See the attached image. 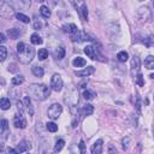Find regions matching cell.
<instances>
[{
    "mask_svg": "<svg viewBox=\"0 0 154 154\" xmlns=\"http://www.w3.org/2000/svg\"><path fill=\"white\" fill-rule=\"evenodd\" d=\"M144 66L148 70H154V55H148L144 59Z\"/></svg>",
    "mask_w": 154,
    "mask_h": 154,
    "instance_id": "2e32d148",
    "label": "cell"
},
{
    "mask_svg": "<svg viewBox=\"0 0 154 154\" xmlns=\"http://www.w3.org/2000/svg\"><path fill=\"white\" fill-rule=\"evenodd\" d=\"M84 53L90 58V59H93V60H99V61H106V59H105V57L100 53V51H99V48H96V47H94V46H87L85 48H84Z\"/></svg>",
    "mask_w": 154,
    "mask_h": 154,
    "instance_id": "7a4b0ae2",
    "label": "cell"
},
{
    "mask_svg": "<svg viewBox=\"0 0 154 154\" xmlns=\"http://www.w3.org/2000/svg\"><path fill=\"white\" fill-rule=\"evenodd\" d=\"M138 67H140V60H138V58L137 57H132V59H131V69L132 70H138Z\"/></svg>",
    "mask_w": 154,
    "mask_h": 154,
    "instance_id": "f1b7e54d",
    "label": "cell"
},
{
    "mask_svg": "<svg viewBox=\"0 0 154 154\" xmlns=\"http://www.w3.org/2000/svg\"><path fill=\"white\" fill-rule=\"evenodd\" d=\"M25 47H26V45H25L24 42H18V43H17V52H18V54L22 53V52L25 49Z\"/></svg>",
    "mask_w": 154,
    "mask_h": 154,
    "instance_id": "836d02e7",
    "label": "cell"
},
{
    "mask_svg": "<svg viewBox=\"0 0 154 154\" xmlns=\"http://www.w3.org/2000/svg\"><path fill=\"white\" fill-rule=\"evenodd\" d=\"M153 6H154V0H153Z\"/></svg>",
    "mask_w": 154,
    "mask_h": 154,
    "instance_id": "f6af8a7d",
    "label": "cell"
},
{
    "mask_svg": "<svg viewBox=\"0 0 154 154\" xmlns=\"http://www.w3.org/2000/svg\"><path fill=\"white\" fill-rule=\"evenodd\" d=\"M34 28H35L36 30L41 29V23H40V20H35V23H34Z\"/></svg>",
    "mask_w": 154,
    "mask_h": 154,
    "instance_id": "8d00e7d4",
    "label": "cell"
},
{
    "mask_svg": "<svg viewBox=\"0 0 154 154\" xmlns=\"http://www.w3.org/2000/svg\"><path fill=\"white\" fill-rule=\"evenodd\" d=\"M7 130H8V122L6 119H2L1 120V134L7 132Z\"/></svg>",
    "mask_w": 154,
    "mask_h": 154,
    "instance_id": "d6a6232c",
    "label": "cell"
},
{
    "mask_svg": "<svg viewBox=\"0 0 154 154\" xmlns=\"http://www.w3.org/2000/svg\"><path fill=\"white\" fill-rule=\"evenodd\" d=\"M85 64H87V61H85V59L82 58V57H77V58H75V59L72 60V65H73L75 67H83V66H85Z\"/></svg>",
    "mask_w": 154,
    "mask_h": 154,
    "instance_id": "9a60e30c",
    "label": "cell"
},
{
    "mask_svg": "<svg viewBox=\"0 0 154 154\" xmlns=\"http://www.w3.org/2000/svg\"><path fill=\"white\" fill-rule=\"evenodd\" d=\"M12 84L13 85H19V84H22L23 82H24V77L22 76V75H17V76H14L13 78H12Z\"/></svg>",
    "mask_w": 154,
    "mask_h": 154,
    "instance_id": "d4e9b609",
    "label": "cell"
},
{
    "mask_svg": "<svg viewBox=\"0 0 154 154\" xmlns=\"http://www.w3.org/2000/svg\"><path fill=\"white\" fill-rule=\"evenodd\" d=\"M64 55H65V49H64V47H58V48L54 51V58H55V59L60 60V59L64 58Z\"/></svg>",
    "mask_w": 154,
    "mask_h": 154,
    "instance_id": "ac0fdd59",
    "label": "cell"
},
{
    "mask_svg": "<svg viewBox=\"0 0 154 154\" xmlns=\"http://www.w3.org/2000/svg\"><path fill=\"white\" fill-rule=\"evenodd\" d=\"M108 152H109V153H116V152H117V149H116V148H113L112 146H109V148H108Z\"/></svg>",
    "mask_w": 154,
    "mask_h": 154,
    "instance_id": "ab89813d",
    "label": "cell"
},
{
    "mask_svg": "<svg viewBox=\"0 0 154 154\" xmlns=\"http://www.w3.org/2000/svg\"><path fill=\"white\" fill-rule=\"evenodd\" d=\"M0 107H1L2 109H8V108L11 107L10 100H8L7 97H2V99L0 100Z\"/></svg>",
    "mask_w": 154,
    "mask_h": 154,
    "instance_id": "603a6c76",
    "label": "cell"
},
{
    "mask_svg": "<svg viewBox=\"0 0 154 154\" xmlns=\"http://www.w3.org/2000/svg\"><path fill=\"white\" fill-rule=\"evenodd\" d=\"M94 96H96V94H95V91H93V90L87 89V90L83 91V97H84L85 100H91V99H94Z\"/></svg>",
    "mask_w": 154,
    "mask_h": 154,
    "instance_id": "484cf974",
    "label": "cell"
},
{
    "mask_svg": "<svg viewBox=\"0 0 154 154\" xmlns=\"http://www.w3.org/2000/svg\"><path fill=\"white\" fill-rule=\"evenodd\" d=\"M7 57V49L5 46H0V60L4 61Z\"/></svg>",
    "mask_w": 154,
    "mask_h": 154,
    "instance_id": "1f68e13d",
    "label": "cell"
},
{
    "mask_svg": "<svg viewBox=\"0 0 154 154\" xmlns=\"http://www.w3.org/2000/svg\"><path fill=\"white\" fill-rule=\"evenodd\" d=\"M34 54H35L34 48H32L31 46H26L25 49H24L22 53L18 54L19 61H20L22 64H25V65H26V64L31 63V60H32V58H34Z\"/></svg>",
    "mask_w": 154,
    "mask_h": 154,
    "instance_id": "3957f363",
    "label": "cell"
},
{
    "mask_svg": "<svg viewBox=\"0 0 154 154\" xmlns=\"http://www.w3.org/2000/svg\"><path fill=\"white\" fill-rule=\"evenodd\" d=\"M16 17H17V19H19V22H23V23H29L30 22V18L28 16L23 14V13H17Z\"/></svg>",
    "mask_w": 154,
    "mask_h": 154,
    "instance_id": "4dcf8cb0",
    "label": "cell"
},
{
    "mask_svg": "<svg viewBox=\"0 0 154 154\" xmlns=\"http://www.w3.org/2000/svg\"><path fill=\"white\" fill-rule=\"evenodd\" d=\"M20 1H22V4H24L25 7H29L30 6V0H20Z\"/></svg>",
    "mask_w": 154,
    "mask_h": 154,
    "instance_id": "74e56055",
    "label": "cell"
},
{
    "mask_svg": "<svg viewBox=\"0 0 154 154\" xmlns=\"http://www.w3.org/2000/svg\"><path fill=\"white\" fill-rule=\"evenodd\" d=\"M93 111H94V108H93V106L89 105V103L84 105V106H83V109H82V112H83L84 116H90V114L93 113Z\"/></svg>",
    "mask_w": 154,
    "mask_h": 154,
    "instance_id": "83f0119b",
    "label": "cell"
},
{
    "mask_svg": "<svg viewBox=\"0 0 154 154\" xmlns=\"http://www.w3.org/2000/svg\"><path fill=\"white\" fill-rule=\"evenodd\" d=\"M79 148H81V152L83 153V152H84V143H83V141L79 142Z\"/></svg>",
    "mask_w": 154,
    "mask_h": 154,
    "instance_id": "f35d334b",
    "label": "cell"
},
{
    "mask_svg": "<svg viewBox=\"0 0 154 154\" xmlns=\"http://www.w3.org/2000/svg\"><path fill=\"white\" fill-rule=\"evenodd\" d=\"M2 1H7V2H8V1H11V0H2Z\"/></svg>",
    "mask_w": 154,
    "mask_h": 154,
    "instance_id": "ee69618b",
    "label": "cell"
},
{
    "mask_svg": "<svg viewBox=\"0 0 154 154\" xmlns=\"http://www.w3.org/2000/svg\"><path fill=\"white\" fill-rule=\"evenodd\" d=\"M31 72H32L36 77H42V76H43V73H45L43 69H42L41 66H37V65H34V66L31 67Z\"/></svg>",
    "mask_w": 154,
    "mask_h": 154,
    "instance_id": "e0dca14e",
    "label": "cell"
},
{
    "mask_svg": "<svg viewBox=\"0 0 154 154\" xmlns=\"http://www.w3.org/2000/svg\"><path fill=\"white\" fill-rule=\"evenodd\" d=\"M128 58H129V54H128V52H125V51H120V52L117 54V59H118V61H120V63H125V61L128 60Z\"/></svg>",
    "mask_w": 154,
    "mask_h": 154,
    "instance_id": "ffe728a7",
    "label": "cell"
},
{
    "mask_svg": "<svg viewBox=\"0 0 154 154\" xmlns=\"http://www.w3.org/2000/svg\"><path fill=\"white\" fill-rule=\"evenodd\" d=\"M8 36H10V38H12V40H16L19 35H20V32H19V30H17L16 28H12V29H8Z\"/></svg>",
    "mask_w": 154,
    "mask_h": 154,
    "instance_id": "7402d4cb",
    "label": "cell"
},
{
    "mask_svg": "<svg viewBox=\"0 0 154 154\" xmlns=\"http://www.w3.org/2000/svg\"><path fill=\"white\" fill-rule=\"evenodd\" d=\"M64 144H65V142H64V140H61V138H59L57 142H55V146H54V148H53V150L55 152V153H58V152H60L61 149H63V147H64Z\"/></svg>",
    "mask_w": 154,
    "mask_h": 154,
    "instance_id": "4316f807",
    "label": "cell"
},
{
    "mask_svg": "<svg viewBox=\"0 0 154 154\" xmlns=\"http://www.w3.org/2000/svg\"><path fill=\"white\" fill-rule=\"evenodd\" d=\"M30 93L40 101H43L46 100L48 96H49V88L46 85V84H42V83H32L30 87Z\"/></svg>",
    "mask_w": 154,
    "mask_h": 154,
    "instance_id": "6da1fadb",
    "label": "cell"
},
{
    "mask_svg": "<svg viewBox=\"0 0 154 154\" xmlns=\"http://www.w3.org/2000/svg\"><path fill=\"white\" fill-rule=\"evenodd\" d=\"M7 153H17V150L13 148H7Z\"/></svg>",
    "mask_w": 154,
    "mask_h": 154,
    "instance_id": "b9f144b4",
    "label": "cell"
},
{
    "mask_svg": "<svg viewBox=\"0 0 154 154\" xmlns=\"http://www.w3.org/2000/svg\"><path fill=\"white\" fill-rule=\"evenodd\" d=\"M61 112H63V107H61V105L60 103H52L51 106H49V108H48V117L51 118V119H58L59 117H60V114H61Z\"/></svg>",
    "mask_w": 154,
    "mask_h": 154,
    "instance_id": "5b68a950",
    "label": "cell"
},
{
    "mask_svg": "<svg viewBox=\"0 0 154 154\" xmlns=\"http://www.w3.org/2000/svg\"><path fill=\"white\" fill-rule=\"evenodd\" d=\"M40 13H41V16L43 18H49L51 17V11H49V8L47 6H41L40 7Z\"/></svg>",
    "mask_w": 154,
    "mask_h": 154,
    "instance_id": "44dd1931",
    "label": "cell"
},
{
    "mask_svg": "<svg viewBox=\"0 0 154 154\" xmlns=\"http://www.w3.org/2000/svg\"><path fill=\"white\" fill-rule=\"evenodd\" d=\"M30 148H31L30 142L26 140H23L18 143V146L16 147V150H17V153H24V152H28Z\"/></svg>",
    "mask_w": 154,
    "mask_h": 154,
    "instance_id": "9c48e42d",
    "label": "cell"
},
{
    "mask_svg": "<svg viewBox=\"0 0 154 154\" xmlns=\"http://www.w3.org/2000/svg\"><path fill=\"white\" fill-rule=\"evenodd\" d=\"M36 1H37V2H43L45 0H36Z\"/></svg>",
    "mask_w": 154,
    "mask_h": 154,
    "instance_id": "7bdbcfd3",
    "label": "cell"
},
{
    "mask_svg": "<svg viewBox=\"0 0 154 154\" xmlns=\"http://www.w3.org/2000/svg\"><path fill=\"white\" fill-rule=\"evenodd\" d=\"M51 88L54 91H60L63 89V79L60 77V75L54 73L51 78Z\"/></svg>",
    "mask_w": 154,
    "mask_h": 154,
    "instance_id": "52a82bcc",
    "label": "cell"
},
{
    "mask_svg": "<svg viewBox=\"0 0 154 154\" xmlns=\"http://www.w3.org/2000/svg\"><path fill=\"white\" fill-rule=\"evenodd\" d=\"M79 13L83 20H88V7L84 4L83 0H81V5H79Z\"/></svg>",
    "mask_w": 154,
    "mask_h": 154,
    "instance_id": "4fadbf2b",
    "label": "cell"
},
{
    "mask_svg": "<svg viewBox=\"0 0 154 154\" xmlns=\"http://www.w3.org/2000/svg\"><path fill=\"white\" fill-rule=\"evenodd\" d=\"M94 72H95L94 66H88V67H85V69H83L81 71H76V75L79 76V77H87V76H89V75H91Z\"/></svg>",
    "mask_w": 154,
    "mask_h": 154,
    "instance_id": "8fae6325",
    "label": "cell"
},
{
    "mask_svg": "<svg viewBox=\"0 0 154 154\" xmlns=\"http://www.w3.org/2000/svg\"><path fill=\"white\" fill-rule=\"evenodd\" d=\"M0 37H1V38H0V40H1V42L4 43V42H5V40H6V38H5V34H4V32H1V34H0Z\"/></svg>",
    "mask_w": 154,
    "mask_h": 154,
    "instance_id": "60d3db41",
    "label": "cell"
},
{
    "mask_svg": "<svg viewBox=\"0 0 154 154\" xmlns=\"http://www.w3.org/2000/svg\"><path fill=\"white\" fill-rule=\"evenodd\" d=\"M128 143H129V138L128 137L122 140V147H123V149H126L128 148Z\"/></svg>",
    "mask_w": 154,
    "mask_h": 154,
    "instance_id": "d590c367",
    "label": "cell"
},
{
    "mask_svg": "<svg viewBox=\"0 0 154 154\" xmlns=\"http://www.w3.org/2000/svg\"><path fill=\"white\" fill-rule=\"evenodd\" d=\"M46 128H47V130L51 131V132H55V131L58 130V125H57L55 123H53V122L47 123V124H46Z\"/></svg>",
    "mask_w": 154,
    "mask_h": 154,
    "instance_id": "f546056e",
    "label": "cell"
},
{
    "mask_svg": "<svg viewBox=\"0 0 154 154\" xmlns=\"http://www.w3.org/2000/svg\"><path fill=\"white\" fill-rule=\"evenodd\" d=\"M136 83H137L140 87H143L144 82H143V77H142V75H141V73H138V75H137V77H136Z\"/></svg>",
    "mask_w": 154,
    "mask_h": 154,
    "instance_id": "e575fe53",
    "label": "cell"
},
{
    "mask_svg": "<svg viewBox=\"0 0 154 154\" xmlns=\"http://www.w3.org/2000/svg\"><path fill=\"white\" fill-rule=\"evenodd\" d=\"M63 29H64V31L65 32H67L70 36L71 35H73V34H76L77 31H78V28L76 26V24H65L64 26H63Z\"/></svg>",
    "mask_w": 154,
    "mask_h": 154,
    "instance_id": "5bb4252c",
    "label": "cell"
},
{
    "mask_svg": "<svg viewBox=\"0 0 154 154\" xmlns=\"http://www.w3.org/2000/svg\"><path fill=\"white\" fill-rule=\"evenodd\" d=\"M102 143H103V141H102L101 138L97 140V141H95L94 144H93L91 148H90V152H91L93 154H101V153H102Z\"/></svg>",
    "mask_w": 154,
    "mask_h": 154,
    "instance_id": "30bf717a",
    "label": "cell"
},
{
    "mask_svg": "<svg viewBox=\"0 0 154 154\" xmlns=\"http://www.w3.org/2000/svg\"><path fill=\"white\" fill-rule=\"evenodd\" d=\"M13 125L17 128V129H24L25 126H26V120L24 119V117H23V114H17V116H14V118H13Z\"/></svg>",
    "mask_w": 154,
    "mask_h": 154,
    "instance_id": "ba28073f",
    "label": "cell"
},
{
    "mask_svg": "<svg viewBox=\"0 0 154 154\" xmlns=\"http://www.w3.org/2000/svg\"><path fill=\"white\" fill-rule=\"evenodd\" d=\"M30 41H31L32 45H41V43H42L41 36H40L38 34H36V32H34V34L30 36Z\"/></svg>",
    "mask_w": 154,
    "mask_h": 154,
    "instance_id": "d6986e66",
    "label": "cell"
},
{
    "mask_svg": "<svg viewBox=\"0 0 154 154\" xmlns=\"http://www.w3.org/2000/svg\"><path fill=\"white\" fill-rule=\"evenodd\" d=\"M0 13L2 17L5 18H12L14 16V10L12 6H10V4L7 1H2L1 0V4H0Z\"/></svg>",
    "mask_w": 154,
    "mask_h": 154,
    "instance_id": "277c9868",
    "label": "cell"
},
{
    "mask_svg": "<svg viewBox=\"0 0 154 154\" xmlns=\"http://www.w3.org/2000/svg\"><path fill=\"white\" fill-rule=\"evenodd\" d=\"M37 57H38L40 60H45L46 58H48V51H47L46 48H41V49H38V52H37Z\"/></svg>",
    "mask_w": 154,
    "mask_h": 154,
    "instance_id": "cb8c5ba5",
    "label": "cell"
},
{
    "mask_svg": "<svg viewBox=\"0 0 154 154\" xmlns=\"http://www.w3.org/2000/svg\"><path fill=\"white\" fill-rule=\"evenodd\" d=\"M23 103H24V108H25V111L29 113V116H32V114H34V108H32V106H31L30 97H29V96H24Z\"/></svg>",
    "mask_w": 154,
    "mask_h": 154,
    "instance_id": "7c38bea8",
    "label": "cell"
},
{
    "mask_svg": "<svg viewBox=\"0 0 154 154\" xmlns=\"http://www.w3.org/2000/svg\"><path fill=\"white\" fill-rule=\"evenodd\" d=\"M136 16H137V18H138L141 22H148V20L152 18V12H150V10H149L147 6H141V7L137 10Z\"/></svg>",
    "mask_w": 154,
    "mask_h": 154,
    "instance_id": "8992f818",
    "label": "cell"
}]
</instances>
